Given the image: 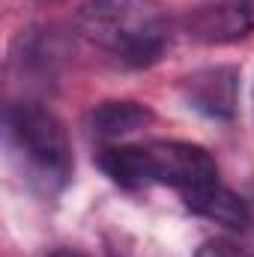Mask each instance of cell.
Masks as SVG:
<instances>
[{"label":"cell","instance_id":"obj_9","mask_svg":"<svg viewBox=\"0 0 254 257\" xmlns=\"http://www.w3.org/2000/svg\"><path fill=\"white\" fill-rule=\"evenodd\" d=\"M48 257H81V254H75V251H69V248H57V251H51Z\"/></svg>","mask_w":254,"mask_h":257},{"label":"cell","instance_id":"obj_7","mask_svg":"<svg viewBox=\"0 0 254 257\" xmlns=\"http://www.w3.org/2000/svg\"><path fill=\"white\" fill-rule=\"evenodd\" d=\"M150 123H153V111L147 105H141V102H102L87 117L90 135L96 141H102L105 147L141 132Z\"/></svg>","mask_w":254,"mask_h":257},{"label":"cell","instance_id":"obj_8","mask_svg":"<svg viewBox=\"0 0 254 257\" xmlns=\"http://www.w3.org/2000/svg\"><path fill=\"white\" fill-rule=\"evenodd\" d=\"M194 257H254V254L251 251H245V248H239V245L230 242V239L215 236V239L200 242V248L194 251Z\"/></svg>","mask_w":254,"mask_h":257},{"label":"cell","instance_id":"obj_5","mask_svg":"<svg viewBox=\"0 0 254 257\" xmlns=\"http://www.w3.org/2000/svg\"><path fill=\"white\" fill-rule=\"evenodd\" d=\"M183 96L189 108L209 120H230L239 102V69L236 66H206L183 78Z\"/></svg>","mask_w":254,"mask_h":257},{"label":"cell","instance_id":"obj_3","mask_svg":"<svg viewBox=\"0 0 254 257\" xmlns=\"http://www.w3.org/2000/svg\"><path fill=\"white\" fill-rule=\"evenodd\" d=\"M6 141L30 183L45 192L63 189L72 177V147L63 123L39 102H15L6 111Z\"/></svg>","mask_w":254,"mask_h":257},{"label":"cell","instance_id":"obj_4","mask_svg":"<svg viewBox=\"0 0 254 257\" xmlns=\"http://www.w3.org/2000/svg\"><path fill=\"white\" fill-rule=\"evenodd\" d=\"M186 33L200 45H233L254 33V0H215L186 15Z\"/></svg>","mask_w":254,"mask_h":257},{"label":"cell","instance_id":"obj_2","mask_svg":"<svg viewBox=\"0 0 254 257\" xmlns=\"http://www.w3.org/2000/svg\"><path fill=\"white\" fill-rule=\"evenodd\" d=\"M99 168L123 189L171 186L180 194L218 180L215 159L189 141L111 144L99 150Z\"/></svg>","mask_w":254,"mask_h":257},{"label":"cell","instance_id":"obj_6","mask_svg":"<svg viewBox=\"0 0 254 257\" xmlns=\"http://www.w3.org/2000/svg\"><path fill=\"white\" fill-rule=\"evenodd\" d=\"M183 200H186V206H189L194 215L209 218L215 224H224L230 230H248L254 224L251 206L236 192H230L227 186H221L218 180L209 183V186H200V189L186 192Z\"/></svg>","mask_w":254,"mask_h":257},{"label":"cell","instance_id":"obj_10","mask_svg":"<svg viewBox=\"0 0 254 257\" xmlns=\"http://www.w3.org/2000/svg\"><path fill=\"white\" fill-rule=\"evenodd\" d=\"M111 257H123V254H111Z\"/></svg>","mask_w":254,"mask_h":257},{"label":"cell","instance_id":"obj_1","mask_svg":"<svg viewBox=\"0 0 254 257\" xmlns=\"http://www.w3.org/2000/svg\"><path fill=\"white\" fill-rule=\"evenodd\" d=\"M78 30L123 66L156 63L171 45V18L159 0H87Z\"/></svg>","mask_w":254,"mask_h":257}]
</instances>
